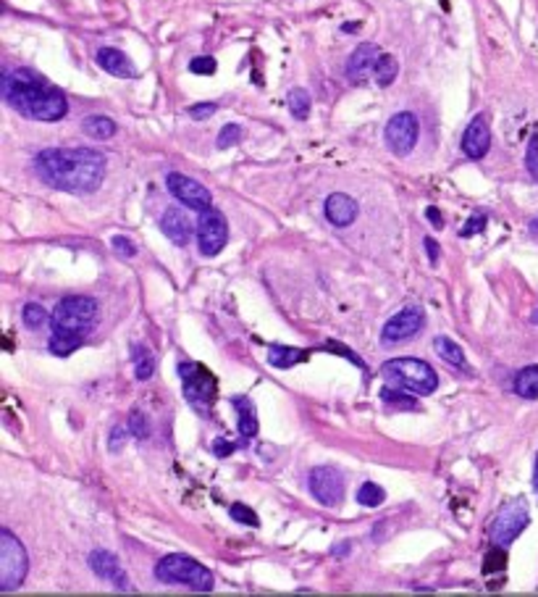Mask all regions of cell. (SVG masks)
I'll return each mask as SVG.
<instances>
[{"instance_id": "obj_1", "label": "cell", "mask_w": 538, "mask_h": 597, "mask_svg": "<svg viewBox=\"0 0 538 597\" xmlns=\"http://www.w3.org/2000/svg\"><path fill=\"white\" fill-rule=\"evenodd\" d=\"M35 172L53 189L90 195L105 180V156L92 147H47L35 156Z\"/></svg>"}, {"instance_id": "obj_2", "label": "cell", "mask_w": 538, "mask_h": 597, "mask_svg": "<svg viewBox=\"0 0 538 597\" xmlns=\"http://www.w3.org/2000/svg\"><path fill=\"white\" fill-rule=\"evenodd\" d=\"M3 100L21 116L35 122H61L69 114L66 95L29 69H5L0 82Z\"/></svg>"}, {"instance_id": "obj_3", "label": "cell", "mask_w": 538, "mask_h": 597, "mask_svg": "<svg viewBox=\"0 0 538 597\" xmlns=\"http://www.w3.org/2000/svg\"><path fill=\"white\" fill-rule=\"evenodd\" d=\"M381 376L386 379V384L412 395H431L439 387V374L420 358H392L381 366Z\"/></svg>"}, {"instance_id": "obj_4", "label": "cell", "mask_w": 538, "mask_h": 597, "mask_svg": "<svg viewBox=\"0 0 538 597\" xmlns=\"http://www.w3.org/2000/svg\"><path fill=\"white\" fill-rule=\"evenodd\" d=\"M155 576L163 584H179V587H189L195 593H211L213 590V574L211 568H205L203 563H197L189 555L181 552H171L166 558H161L155 563Z\"/></svg>"}, {"instance_id": "obj_5", "label": "cell", "mask_w": 538, "mask_h": 597, "mask_svg": "<svg viewBox=\"0 0 538 597\" xmlns=\"http://www.w3.org/2000/svg\"><path fill=\"white\" fill-rule=\"evenodd\" d=\"M97 319H100V306L95 298H87V295H69L58 300V306L50 314L53 329L69 332L77 337H87L97 326Z\"/></svg>"}, {"instance_id": "obj_6", "label": "cell", "mask_w": 538, "mask_h": 597, "mask_svg": "<svg viewBox=\"0 0 538 597\" xmlns=\"http://www.w3.org/2000/svg\"><path fill=\"white\" fill-rule=\"evenodd\" d=\"M29 571V555L11 529H0V593H11L24 584Z\"/></svg>"}, {"instance_id": "obj_7", "label": "cell", "mask_w": 538, "mask_h": 597, "mask_svg": "<svg viewBox=\"0 0 538 597\" xmlns=\"http://www.w3.org/2000/svg\"><path fill=\"white\" fill-rule=\"evenodd\" d=\"M528 524H531V516H528L526 500L523 498L509 500L507 506L499 508V513L493 516L489 537H492L493 545H509V542H515L526 532Z\"/></svg>"}, {"instance_id": "obj_8", "label": "cell", "mask_w": 538, "mask_h": 597, "mask_svg": "<svg viewBox=\"0 0 538 597\" xmlns=\"http://www.w3.org/2000/svg\"><path fill=\"white\" fill-rule=\"evenodd\" d=\"M179 376L181 384H184V398L197 411H205L208 406H213V400H216V379H213V374L208 368L200 366V364L181 361Z\"/></svg>"}, {"instance_id": "obj_9", "label": "cell", "mask_w": 538, "mask_h": 597, "mask_svg": "<svg viewBox=\"0 0 538 597\" xmlns=\"http://www.w3.org/2000/svg\"><path fill=\"white\" fill-rule=\"evenodd\" d=\"M226 240H228V222L219 208H205L200 211V219H197V245H200V253L213 258L219 256L226 248Z\"/></svg>"}, {"instance_id": "obj_10", "label": "cell", "mask_w": 538, "mask_h": 597, "mask_svg": "<svg viewBox=\"0 0 538 597\" xmlns=\"http://www.w3.org/2000/svg\"><path fill=\"white\" fill-rule=\"evenodd\" d=\"M308 487H310V495L323 508L339 506L342 498H344V476L334 466H318V468H313L310 476H308Z\"/></svg>"}, {"instance_id": "obj_11", "label": "cell", "mask_w": 538, "mask_h": 597, "mask_svg": "<svg viewBox=\"0 0 538 597\" xmlns=\"http://www.w3.org/2000/svg\"><path fill=\"white\" fill-rule=\"evenodd\" d=\"M166 187L169 192L179 200L181 206L192 208V211H205L213 206V195L205 184H200L197 180L186 177V174H179V172H171L166 177Z\"/></svg>"}, {"instance_id": "obj_12", "label": "cell", "mask_w": 538, "mask_h": 597, "mask_svg": "<svg viewBox=\"0 0 538 597\" xmlns=\"http://www.w3.org/2000/svg\"><path fill=\"white\" fill-rule=\"evenodd\" d=\"M418 142V119L415 114L402 111V114H394L386 124V145L394 156H407L412 153Z\"/></svg>"}, {"instance_id": "obj_13", "label": "cell", "mask_w": 538, "mask_h": 597, "mask_svg": "<svg viewBox=\"0 0 538 597\" xmlns=\"http://www.w3.org/2000/svg\"><path fill=\"white\" fill-rule=\"evenodd\" d=\"M426 326V314L420 308H404L400 314H394L389 322L381 329V340L386 345H397V342H407L412 340L420 329Z\"/></svg>"}, {"instance_id": "obj_14", "label": "cell", "mask_w": 538, "mask_h": 597, "mask_svg": "<svg viewBox=\"0 0 538 597\" xmlns=\"http://www.w3.org/2000/svg\"><path fill=\"white\" fill-rule=\"evenodd\" d=\"M459 145H462V153H465L470 161H481V158L489 153V147H492V130H489V122H486L484 114H478V116L468 124V130H465Z\"/></svg>"}, {"instance_id": "obj_15", "label": "cell", "mask_w": 538, "mask_h": 597, "mask_svg": "<svg viewBox=\"0 0 538 597\" xmlns=\"http://www.w3.org/2000/svg\"><path fill=\"white\" fill-rule=\"evenodd\" d=\"M87 563H90L95 576H100V579L116 584L119 590H132L129 576H127V571L121 568V563H119V558H116L113 552L92 551L90 558H87Z\"/></svg>"}, {"instance_id": "obj_16", "label": "cell", "mask_w": 538, "mask_h": 597, "mask_svg": "<svg viewBox=\"0 0 538 597\" xmlns=\"http://www.w3.org/2000/svg\"><path fill=\"white\" fill-rule=\"evenodd\" d=\"M195 227H197V224H192L189 216H186L181 208H169V211L163 214V219H161L163 234H166L174 245H179V248H186V245L192 242Z\"/></svg>"}, {"instance_id": "obj_17", "label": "cell", "mask_w": 538, "mask_h": 597, "mask_svg": "<svg viewBox=\"0 0 538 597\" xmlns=\"http://www.w3.org/2000/svg\"><path fill=\"white\" fill-rule=\"evenodd\" d=\"M97 66L113 77H121V80H135L137 69L132 63V58L119 50V47H100L97 50Z\"/></svg>"}, {"instance_id": "obj_18", "label": "cell", "mask_w": 538, "mask_h": 597, "mask_svg": "<svg viewBox=\"0 0 538 597\" xmlns=\"http://www.w3.org/2000/svg\"><path fill=\"white\" fill-rule=\"evenodd\" d=\"M326 219L334 227H350L358 219V203L344 192H334L326 200Z\"/></svg>"}, {"instance_id": "obj_19", "label": "cell", "mask_w": 538, "mask_h": 597, "mask_svg": "<svg viewBox=\"0 0 538 597\" xmlns=\"http://www.w3.org/2000/svg\"><path fill=\"white\" fill-rule=\"evenodd\" d=\"M378 55H381V50H378V46H373V43H362V46L355 47V53H352L350 61H347V77H350V82H362L368 74H373V66H376Z\"/></svg>"}, {"instance_id": "obj_20", "label": "cell", "mask_w": 538, "mask_h": 597, "mask_svg": "<svg viewBox=\"0 0 538 597\" xmlns=\"http://www.w3.org/2000/svg\"><path fill=\"white\" fill-rule=\"evenodd\" d=\"M228 403L236 408V426H239L242 440H252V437L258 434V416H255L252 400L244 398V395H234Z\"/></svg>"}, {"instance_id": "obj_21", "label": "cell", "mask_w": 538, "mask_h": 597, "mask_svg": "<svg viewBox=\"0 0 538 597\" xmlns=\"http://www.w3.org/2000/svg\"><path fill=\"white\" fill-rule=\"evenodd\" d=\"M308 358V350L300 348H284V345H273L269 353V364L276 368H292L302 364Z\"/></svg>"}, {"instance_id": "obj_22", "label": "cell", "mask_w": 538, "mask_h": 597, "mask_svg": "<svg viewBox=\"0 0 538 597\" xmlns=\"http://www.w3.org/2000/svg\"><path fill=\"white\" fill-rule=\"evenodd\" d=\"M434 348H436V353L447 361V364H451V366L457 368H468L470 371V366H468V358H465V350L454 342V340H449V337H436L434 340Z\"/></svg>"}, {"instance_id": "obj_23", "label": "cell", "mask_w": 538, "mask_h": 597, "mask_svg": "<svg viewBox=\"0 0 538 597\" xmlns=\"http://www.w3.org/2000/svg\"><path fill=\"white\" fill-rule=\"evenodd\" d=\"M116 122L113 119H108V116H87L85 122H82V132L92 139H108L116 135Z\"/></svg>"}, {"instance_id": "obj_24", "label": "cell", "mask_w": 538, "mask_h": 597, "mask_svg": "<svg viewBox=\"0 0 538 597\" xmlns=\"http://www.w3.org/2000/svg\"><path fill=\"white\" fill-rule=\"evenodd\" d=\"M397 74H400V63H397V58L389 55V53H381L378 61H376V66H373V77H376L378 88H389V85L397 80Z\"/></svg>"}, {"instance_id": "obj_25", "label": "cell", "mask_w": 538, "mask_h": 597, "mask_svg": "<svg viewBox=\"0 0 538 597\" xmlns=\"http://www.w3.org/2000/svg\"><path fill=\"white\" fill-rule=\"evenodd\" d=\"M515 392L526 400H538V364L526 366L515 376Z\"/></svg>"}, {"instance_id": "obj_26", "label": "cell", "mask_w": 538, "mask_h": 597, "mask_svg": "<svg viewBox=\"0 0 538 597\" xmlns=\"http://www.w3.org/2000/svg\"><path fill=\"white\" fill-rule=\"evenodd\" d=\"M132 361H135V376L139 382H147L155 371V356L145 345H132Z\"/></svg>"}, {"instance_id": "obj_27", "label": "cell", "mask_w": 538, "mask_h": 597, "mask_svg": "<svg viewBox=\"0 0 538 597\" xmlns=\"http://www.w3.org/2000/svg\"><path fill=\"white\" fill-rule=\"evenodd\" d=\"M85 342V337H77V334H69V332H58L53 329V337H50V350L55 356H71L79 345Z\"/></svg>"}, {"instance_id": "obj_28", "label": "cell", "mask_w": 538, "mask_h": 597, "mask_svg": "<svg viewBox=\"0 0 538 597\" xmlns=\"http://www.w3.org/2000/svg\"><path fill=\"white\" fill-rule=\"evenodd\" d=\"M386 500L384 487H378L376 482H362L358 490V503L365 508H378Z\"/></svg>"}, {"instance_id": "obj_29", "label": "cell", "mask_w": 538, "mask_h": 597, "mask_svg": "<svg viewBox=\"0 0 538 597\" xmlns=\"http://www.w3.org/2000/svg\"><path fill=\"white\" fill-rule=\"evenodd\" d=\"M289 111L300 122H305L310 116V95H308V90L297 88V90L289 92Z\"/></svg>"}, {"instance_id": "obj_30", "label": "cell", "mask_w": 538, "mask_h": 597, "mask_svg": "<svg viewBox=\"0 0 538 597\" xmlns=\"http://www.w3.org/2000/svg\"><path fill=\"white\" fill-rule=\"evenodd\" d=\"M21 319H24V324H27L29 329H40V326H46V324L50 322V314H47L40 303H27L24 311H21Z\"/></svg>"}, {"instance_id": "obj_31", "label": "cell", "mask_w": 538, "mask_h": 597, "mask_svg": "<svg viewBox=\"0 0 538 597\" xmlns=\"http://www.w3.org/2000/svg\"><path fill=\"white\" fill-rule=\"evenodd\" d=\"M407 390H400V387H384L381 390V400L386 403V406H400V408H415V400H410L407 395H404Z\"/></svg>"}, {"instance_id": "obj_32", "label": "cell", "mask_w": 538, "mask_h": 597, "mask_svg": "<svg viewBox=\"0 0 538 597\" xmlns=\"http://www.w3.org/2000/svg\"><path fill=\"white\" fill-rule=\"evenodd\" d=\"M504 566H507V551H504V545H493L492 551L486 552V558H484V574L501 571Z\"/></svg>"}, {"instance_id": "obj_33", "label": "cell", "mask_w": 538, "mask_h": 597, "mask_svg": "<svg viewBox=\"0 0 538 597\" xmlns=\"http://www.w3.org/2000/svg\"><path fill=\"white\" fill-rule=\"evenodd\" d=\"M228 513H231L234 521H239V524H244V526H261L258 513H255L252 508L244 506V503H234V506L228 508Z\"/></svg>"}, {"instance_id": "obj_34", "label": "cell", "mask_w": 538, "mask_h": 597, "mask_svg": "<svg viewBox=\"0 0 538 597\" xmlns=\"http://www.w3.org/2000/svg\"><path fill=\"white\" fill-rule=\"evenodd\" d=\"M129 434L135 437V440H147L150 437V429H147V421H145V416L139 414V411H132L129 414Z\"/></svg>"}, {"instance_id": "obj_35", "label": "cell", "mask_w": 538, "mask_h": 597, "mask_svg": "<svg viewBox=\"0 0 538 597\" xmlns=\"http://www.w3.org/2000/svg\"><path fill=\"white\" fill-rule=\"evenodd\" d=\"M111 245H113L116 256H121V258H135L137 256V245L132 240H127L124 234H116V237L111 240Z\"/></svg>"}, {"instance_id": "obj_36", "label": "cell", "mask_w": 538, "mask_h": 597, "mask_svg": "<svg viewBox=\"0 0 538 597\" xmlns=\"http://www.w3.org/2000/svg\"><path fill=\"white\" fill-rule=\"evenodd\" d=\"M189 71L192 74H213L216 71V58L211 55H197L189 61Z\"/></svg>"}, {"instance_id": "obj_37", "label": "cell", "mask_w": 538, "mask_h": 597, "mask_svg": "<svg viewBox=\"0 0 538 597\" xmlns=\"http://www.w3.org/2000/svg\"><path fill=\"white\" fill-rule=\"evenodd\" d=\"M486 224H489V219H486L484 214H473V216L468 219V224L459 230V237H473V234H481V231L486 230Z\"/></svg>"}, {"instance_id": "obj_38", "label": "cell", "mask_w": 538, "mask_h": 597, "mask_svg": "<svg viewBox=\"0 0 538 597\" xmlns=\"http://www.w3.org/2000/svg\"><path fill=\"white\" fill-rule=\"evenodd\" d=\"M242 139V127L239 124H226L224 130H221V135H219V147L224 150V147H231V145H236Z\"/></svg>"}, {"instance_id": "obj_39", "label": "cell", "mask_w": 538, "mask_h": 597, "mask_svg": "<svg viewBox=\"0 0 538 597\" xmlns=\"http://www.w3.org/2000/svg\"><path fill=\"white\" fill-rule=\"evenodd\" d=\"M526 169L531 172V177L538 182V135L531 138L528 150H526Z\"/></svg>"}, {"instance_id": "obj_40", "label": "cell", "mask_w": 538, "mask_h": 597, "mask_svg": "<svg viewBox=\"0 0 538 597\" xmlns=\"http://www.w3.org/2000/svg\"><path fill=\"white\" fill-rule=\"evenodd\" d=\"M127 434H129V426H113V429H111V440H108V450H111V453H119L121 445L127 442Z\"/></svg>"}, {"instance_id": "obj_41", "label": "cell", "mask_w": 538, "mask_h": 597, "mask_svg": "<svg viewBox=\"0 0 538 597\" xmlns=\"http://www.w3.org/2000/svg\"><path fill=\"white\" fill-rule=\"evenodd\" d=\"M216 111H219V105H216V103H197V105H192V108H189V116H192L195 122H203V119L213 116Z\"/></svg>"}, {"instance_id": "obj_42", "label": "cell", "mask_w": 538, "mask_h": 597, "mask_svg": "<svg viewBox=\"0 0 538 597\" xmlns=\"http://www.w3.org/2000/svg\"><path fill=\"white\" fill-rule=\"evenodd\" d=\"M423 245H426L428 261H431V264H436V261H439V245H436V240H434V237H426V240H423Z\"/></svg>"}, {"instance_id": "obj_43", "label": "cell", "mask_w": 538, "mask_h": 597, "mask_svg": "<svg viewBox=\"0 0 538 597\" xmlns=\"http://www.w3.org/2000/svg\"><path fill=\"white\" fill-rule=\"evenodd\" d=\"M213 450H216V456H219V458H226V456H231V453H234V445H228L226 440L219 437V440L213 442Z\"/></svg>"}, {"instance_id": "obj_44", "label": "cell", "mask_w": 538, "mask_h": 597, "mask_svg": "<svg viewBox=\"0 0 538 597\" xmlns=\"http://www.w3.org/2000/svg\"><path fill=\"white\" fill-rule=\"evenodd\" d=\"M426 216H428V219H431L436 227H442V224H444V219H442V214H439L436 208H428V211H426Z\"/></svg>"}, {"instance_id": "obj_45", "label": "cell", "mask_w": 538, "mask_h": 597, "mask_svg": "<svg viewBox=\"0 0 538 597\" xmlns=\"http://www.w3.org/2000/svg\"><path fill=\"white\" fill-rule=\"evenodd\" d=\"M331 552H334V555H347V552H350V542H344V545H339V548L334 545V548H331Z\"/></svg>"}, {"instance_id": "obj_46", "label": "cell", "mask_w": 538, "mask_h": 597, "mask_svg": "<svg viewBox=\"0 0 538 597\" xmlns=\"http://www.w3.org/2000/svg\"><path fill=\"white\" fill-rule=\"evenodd\" d=\"M534 487H536L538 492V456H536V466H534Z\"/></svg>"}, {"instance_id": "obj_47", "label": "cell", "mask_w": 538, "mask_h": 597, "mask_svg": "<svg viewBox=\"0 0 538 597\" xmlns=\"http://www.w3.org/2000/svg\"><path fill=\"white\" fill-rule=\"evenodd\" d=\"M531 322L538 324V311H534V314H531Z\"/></svg>"}, {"instance_id": "obj_48", "label": "cell", "mask_w": 538, "mask_h": 597, "mask_svg": "<svg viewBox=\"0 0 538 597\" xmlns=\"http://www.w3.org/2000/svg\"><path fill=\"white\" fill-rule=\"evenodd\" d=\"M534 230H536V231H538V219H536V222H534Z\"/></svg>"}]
</instances>
